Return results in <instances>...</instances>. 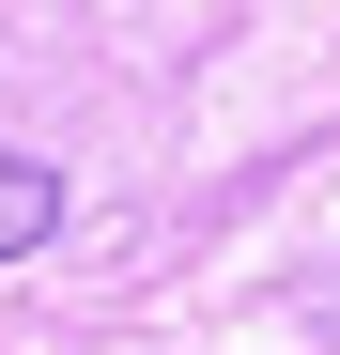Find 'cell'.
<instances>
[{
  "label": "cell",
  "mask_w": 340,
  "mask_h": 355,
  "mask_svg": "<svg viewBox=\"0 0 340 355\" xmlns=\"http://www.w3.org/2000/svg\"><path fill=\"white\" fill-rule=\"evenodd\" d=\"M46 232H62V170H46V155H0V263H31Z\"/></svg>",
  "instance_id": "6da1fadb"
}]
</instances>
